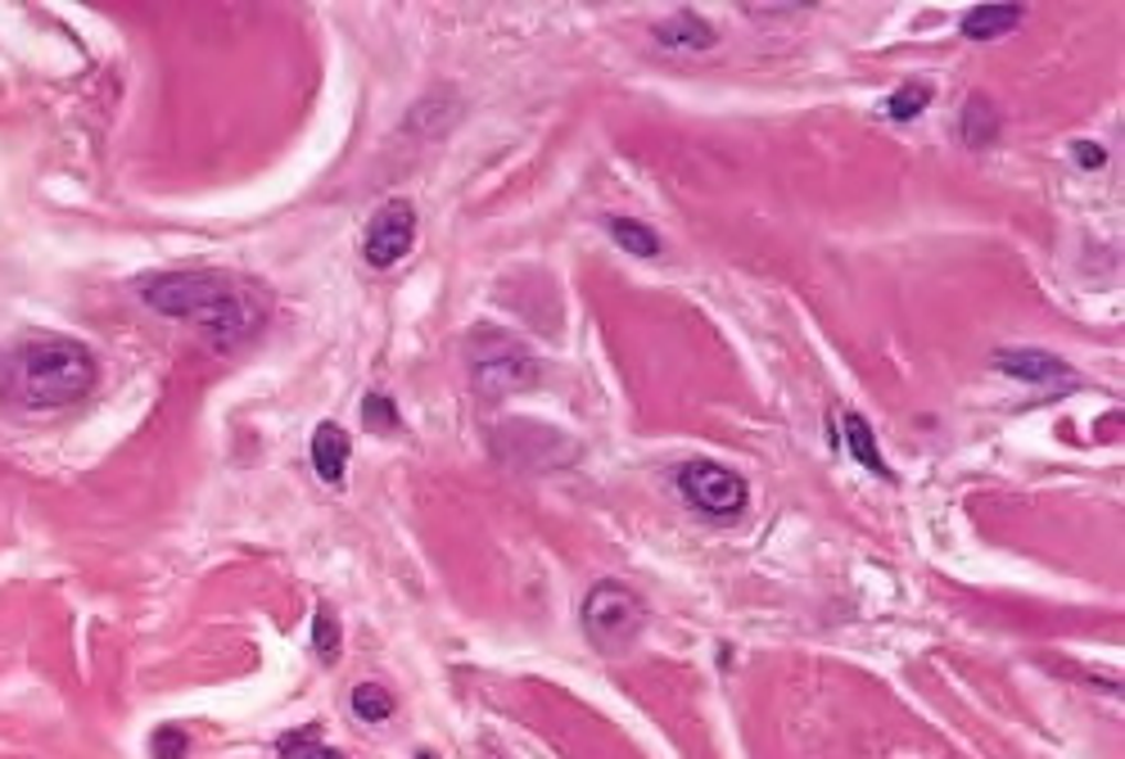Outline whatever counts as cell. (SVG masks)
<instances>
[{
    "instance_id": "cell-1",
    "label": "cell",
    "mask_w": 1125,
    "mask_h": 759,
    "mask_svg": "<svg viewBox=\"0 0 1125 759\" xmlns=\"http://www.w3.org/2000/svg\"><path fill=\"white\" fill-rule=\"evenodd\" d=\"M140 303L168 321L194 325L204 335V344L217 353L244 349L267 321V303L250 280H240L231 271H209V267L145 276Z\"/></svg>"
},
{
    "instance_id": "cell-2",
    "label": "cell",
    "mask_w": 1125,
    "mask_h": 759,
    "mask_svg": "<svg viewBox=\"0 0 1125 759\" xmlns=\"http://www.w3.org/2000/svg\"><path fill=\"white\" fill-rule=\"evenodd\" d=\"M14 375H19V394L28 407H68L77 398H86L100 380V362L82 340L68 335H32L14 349Z\"/></svg>"
},
{
    "instance_id": "cell-3",
    "label": "cell",
    "mask_w": 1125,
    "mask_h": 759,
    "mask_svg": "<svg viewBox=\"0 0 1125 759\" xmlns=\"http://www.w3.org/2000/svg\"><path fill=\"white\" fill-rule=\"evenodd\" d=\"M466 371H470V385L479 398H507L520 389H533L538 375H543V362L533 357V349L507 330L493 325H479L475 335L466 340Z\"/></svg>"
},
{
    "instance_id": "cell-4",
    "label": "cell",
    "mask_w": 1125,
    "mask_h": 759,
    "mask_svg": "<svg viewBox=\"0 0 1125 759\" xmlns=\"http://www.w3.org/2000/svg\"><path fill=\"white\" fill-rule=\"evenodd\" d=\"M579 620H583L588 642L602 655H624L633 642L643 638V629H647V601L633 588L615 584V579H602V584H593L588 597H583Z\"/></svg>"
},
{
    "instance_id": "cell-5",
    "label": "cell",
    "mask_w": 1125,
    "mask_h": 759,
    "mask_svg": "<svg viewBox=\"0 0 1125 759\" xmlns=\"http://www.w3.org/2000/svg\"><path fill=\"white\" fill-rule=\"evenodd\" d=\"M673 480H678V493L688 498V506L705 520H719V525L723 520H737L751 502V484L742 480V474L719 466V461H705V457L682 461Z\"/></svg>"
},
{
    "instance_id": "cell-6",
    "label": "cell",
    "mask_w": 1125,
    "mask_h": 759,
    "mask_svg": "<svg viewBox=\"0 0 1125 759\" xmlns=\"http://www.w3.org/2000/svg\"><path fill=\"white\" fill-rule=\"evenodd\" d=\"M412 245H416V209H412V200L380 204L371 213V222H367V235H362L367 267H375V271L399 267L412 254Z\"/></svg>"
},
{
    "instance_id": "cell-7",
    "label": "cell",
    "mask_w": 1125,
    "mask_h": 759,
    "mask_svg": "<svg viewBox=\"0 0 1125 759\" xmlns=\"http://www.w3.org/2000/svg\"><path fill=\"white\" fill-rule=\"evenodd\" d=\"M995 366L1012 380H1026V385H1075V375L1062 357L1044 353V349H999L995 353Z\"/></svg>"
},
{
    "instance_id": "cell-8",
    "label": "cell",
    "mask_w": 1125,
    "mask_h": 759,
    "mask_svg": "<svg viewBox=\"0 0 1125 759\" xmlns=\"http://www.w3.org/2000/svg\"><path fill=\"white\" fill-rule=\"evenodd\" d=\"M651 36H656V45H665V51H710V45L719 41V28L710 19H701L697 10H673L669 19H660L651 28Z\"/></svg>"
},
{
    "instance_id": "cell-9",
    "label": "cell",
    "mask_w": 1125,
    "mask_h": 759,
    "mask_svg": "<svg viewBox=\"0 0 1125 759\" xmlns=\"http://www.w3.org/2000/svg\"><path fill=\"white\" fill-rule=\"evenodd\" d=\"M308 452H312V470H317L321 484H330V489L344 484V470H349V435L339 430L335 420H321V425H317Z\"/></svg>"
},
{
    "instance_id": "cell-10",
    "label": "cell",
    "mask_w": 1125,
    "mask_h": 759,
    "mask_svg": "<svg viewBox=\"0 0 1125 759\" xmlns=\"http://www.w3.org/2000/svg\"><path fill=\"white\" fill-rule=\"evenodd\" d=\"M999 131H1004V118L990 105V95H967L963 109H958V140L963 146L990 150V146H999Z\"/></svg>"
},
{
    "instance_id": "cell-11",
    "label": "cell",
    "mask_w": 1125,
    "mask_h": 759,
    "mask_svg": "<svg viewBox=\"0 0 1125 759\" xmlns=\"http://www.w3.org/2000/svg\"><path fill=\"white\" fill-rule=\"evenodd\" d=\"M1021 6H976V10H967L963 14V36L967 41H999V36H1008L1017 23H1021Z\"/></svg>"
},
{
    "instance_id": "cell-12",
    "label": "cell",
    "mask_w": 1125,
    "mask_h": 759,
    "mask_svg": "<svg viewBox=\"0 0 1125 759\" xmlns=\"http://www.w3.org/2000/svg\"><path fill=\"white\" fill-rule=\"evenodd\" d=\"M841 439H846V448H850V457L859 461V466H868L872 474H882V480H891V466H887V457L877 452V439H872V425L859 416V411H846L841 416Z\"/></svg>"
},
{
    "instance_id": "cell-13",
    "label": "cell",
    "mask_w": 1125,
    "mask_h": 759,
    "mask_svg": "<svg viewBox=\"0 0 1125 759\" xmlns=\"http://www.w3.org/2000/svg\"><path fill=\"white\" fill-rule=\"evenodd\" d=\"M606 231H611V240L633 258H656L660 254V235L638 217H606Z\"/></svg>"
},
{
    "instance_id": "cell-14",
    "label": "cell",
    "mask_w": 1125,
    "mask_h": 759,
    "mask_svg": "<svg viewBox=\"0 0 1125 759\" xmlns=\"http://www.w3.org/2000/svg\"><path fill=\"white\" fill-rule=\"evenodd\" d=\"M932 82H904L900 90H891L882 100V118L887 122H913L922 109H932Z\"/></svg>"
},
{
    "instance_id": "cell-15",
    "label": "cell",
    "mask_w": 1125,
    "mask_h": 759,
    "mask_svg": "<svg viewBox=\"0 0 1125 759\" xmlns=\"http://www.w3.org/2000/svg\"><path fill=\"white\" fill-rule=\"evenodd\" d=\"M276 755H280V759H349L344 750L321 746L312 724H308V728H299V733H285V737L276 741Z\"/></svg>"
},
{
    "instance_id": "cell-16",
    "label": "cell",
    "mask_w": 1125,
    "mask_h": 759,
    "mask_svg": "<svg viewBox=\"0 0 1125 759\" xmlns=\"http://www.w3.org/2000/svg\"><path fill=\"white\" fill-rule=\"evenodd\" d=\"M312 651H317L326 664H335L339 651H344V629H339V614H335L326 601H321L317 614H312Z\"/></svg>"
},
{
    "instance_id": "cell-17",
    "label": "cell",
    "mask_w": 1125,
    "mask_h": 759,
    "mask_svg": "<svg viewBox=\"0 0 1125 759\" xmlns=\"http://www.w3.org/2000/svg\"><path fill=\"white\" fill-rule=\"evenodd\" d=\"M349 705H353V715H358L362 724H384V719L399 709L394 696H389L380 683H358L353 696H349Z\"/></svg>"
},
{
    "instance_id": "cell-18",
    "label": "cell",
    "mask_w": 1125,
    "mask_h": 759,
    "mask_svg": "<svg viewBox=\"0 0 1125 759\" xmlns=\"http://www.w3.org/2000/svg\"><path fill=\"white\" fill-rule=\"evenodd\" d=\"M362 425H367V430H375V435H394L399 425H403L394 398H389V394H367L362 398Z\"/></svg>"
},
{
    "instance_id": "cell-19",
    "label": "cell",
    "mask_w": 1125,
    "mask_h": 759,
    "mask_svg": "<svg viewBox=\"0 0 1125 759\" xmlns=\"http://www.w3.org/2000/svg\"><path fill=\"white\" fill-rule=\"evenodd\" d=\"M185 750H190V737H185L181 724H159L150 733V755L155 759H185Z\"/></svg>"
},
{
    "instance_id": "cell-20",
    "label": "cell",
    "mask_w": 1125,
    "mask_h": 759,
    "mask_svg": "<svg viewBox=\"0 0 1125 759\" xmlns=\"http://www.w3.org/2000/svg\"><path fill=\"white\" fill-rule=\"evenodd\" d=\"M1071 159L1081 163V168H1103V163H1107L1103 146H1094V140H1075V146H1071Z\"/></svg>"
},
{
    "instance_id": "cell-21",
    "label": "cell",
    "mask_w": 1125,
    "mask_h": 759,
    "mask_svg": "<svg viewBox=\"0 0 1125 759\" xmlns=\"http://www.w3.org/2000/svg\"><path fill=\"white\" fill-rule=\"evenodd\" d=\"M416 759H434V755H429V750H421V755H416Z\"/></svg>"
}]
</instances>
